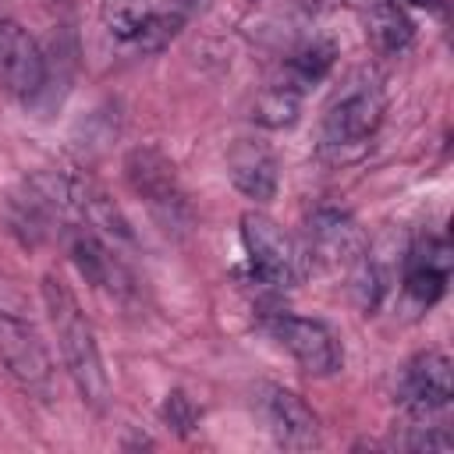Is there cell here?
I'll list each match as a JSON object with an SVG mask.
<instances>
[{"mask_svg": "<svg viewBox=\"0 0 454 454\" xmlns=\"http://www.w3.org/2000/svg\"><path fill=\"white\" fill-rule=\"evenodd\" d=\"M298 110H301V92L294 85H287V82L277 78V82H270L259 92L252 117L259 124H266V128H291L298 121Z\"/></svg>", "mask_w": 454, "mask_h": 454, "instance_id": "16", "label": "cell"}, {"mask_svg": "<svg viewBox=\"0 0 454 454\" xmlns=\"http://www.w3.org/2000/svg\"><path fill=\"white\" fill-rule=\"evenodd\" d=\"M365 252V238L351 213L323 206L309 216V259L326 270H351Z\"/></svg>", "mask_w": 454, "mask_h": 454, "instance_id": "10", "label": "cell"}, {"mask_svg": "<svg viewBox=\"0 0 454 454\" xmlns=\"http://www.w3.org/2000/svg\"><path fill=\"white\" fill-rule=\"evenodd\" d=\"M46 85V57L39 43L11 18H0V89L14 99H32Z\"/></svg>", "mask_w": 454, "mask_h": 454, "instance_id": "9", "label": "cell"}, {"mask_svg": "<svg viewBox=\"0 0 454 454\" xmlns=\"http://www.w3.org/2000/svg\"><path fill=\"white\" fill-rule=\"evenodd\" d=\"M241 245L248 255L252 280H259L262 287H273V291L298 284L301 252L294 248V241L284 234V227L277 220H270L266 213H245L241 216Z\"/></svg>", "mask_w": 454, "mask_h": 454, "instance_id": "4", "label": "cell"}, {"mask_svg": "<svg viewBox=\"0 0 454 454\" xmlns=\"http://www.w3.org/2000/svg\"><path fill=\"white\" fill-rule=\"evenodd\" d=\"M163 419H167V426H174L181 436L195 426V408H192V401L181 394V390H174V394H167V404H163Z\"/></svg>", "mask_w": 454, "mask_h": 454, "instance_id": "17", "label": "cell"}, {"mask_svg": "<svg viewBox=\"0 0 454 454\" xmlns=\"http://www.w3.org/2000/svg\"><path fill=\"white\" fill-rule=\"evenodd\" d=\"M71 262L78 266V273H82L92 287H99V291H106V294H114V298H128L131 287H135L131 270H128V266L117 259V252H114L96 231H89V227H74V231H71Z\"/></svg>", "mask_w": 454, "mask_h": 454, "instance_id": "12", "label": "cell"}, {"mask_svg": "<svg viewBox=\"0 0 454 454\" xmlns=\"http://www.w3.org/2000/svg\"><path fill=\"white\" fill-rule=\"evenodd\" d=\"M365 35L380 53H401L415 35V21L408 18L404 4L372 0L365 4Z\"/></svg>", "mask_w": 454, "mask_h": 454, "instance_id": "14", "label": "cell"}, {"mask_svg": "<svg viewBox=\"0 0 454 454\" xmlns=\"http://www.w3.org/2000/svg\"><path fill=\"white\" fill-rule=\"evenodd\" d=\"M227 174H231L234 188L255 202H270L277 195V184H280L277 156L270 153V145H262L255 138L234 142V149L227 156Z\"/></svg>", "mask_w": 454, "mask_h": 454, "instance_id": "13", "label": "cell"}, {"mask_svg": "<svg viewBox=\"0 0 454 454\" xmlns=\"http://www.w3.org/2000/svg\"><path fill=\"white\" fill-rule=\"evenodd\" d=\"M387 92L383 78L372 67H355L348 78L333 89V96L323 106L319 121V156L330 163H351L358 160L372 135L383 124Z\"/></svg>", "mask_w": 454, "mask_h": 454, "instance_id": "1", "label": "cell"}, {"mask_svg": "<svg viewBox=\"0 0 454 454\" xmlns=\"http://www.w3.org/2000/svg\"><path fill=\"white\" fill-rule=\"evenodd\" d=\"M333 60H337V46H333L330 39H305V43L284 60L280 82L294 85V89L305 96L309 85H316V82H323V78L330 74Z\"/></svg>", "mask_w": 454, "mask_h": 454, "instance_id": "15", "label": "cell"}, {"mask_svg": "<svg viewBox=\"0 0 454 454\" xmlns=\"http://www.w3.org/2000/svg\"><path fill=\"white\" fill-rule=\"evenodd\" d=\"M255 404L266 419L270 436L287 450H312L319 447V419L316 411L287 387L262 383L255 390Z\"/></svg>", "mask_w": 454, "mask_h": 454, "instance_id": "8", "label": "cell"}, {"mask_svg": "<svg viewBox=\"0 0 454 454\" xmlns=\"http://www.w3.org/2000/svg\"><path fill=\"white\" fill-rule=\"evenodd\" d=\"M326 7H337V0H305V11H312V14H319Z\"/></svg>", "mask_w": 454, "mask_h": 454, "instance_id": "18", "label": "cell"}, {"mask_svg": "<svg viewBox=\"0 0 454 454\" xmlns=\"http://www.w3.org/2000/svg\"><path fill=\"white\" fill-rule=\"evenodd\" d=\"M124 177L131 192L149 206V213L163 223V231L184 234L192 227V206L177 181V167L170 163L167 153H160L156 145L131 149L124 160Z\"/></svg>", "mask_w": 454, "mask_h": 454, "instance_id": "3", "label": "cell"}, {"mask_svg": "<svg viewBox=\"0 0 454 454\" xmlns=\"http://www.w3.org/2000/svg\"><path fill=\"white\" fill-rule=\"evenodd\" d=\"M450 280V245L443 238H422L404 252V298L429 309L443 298Z\"/></svg>", "mask_w": 454, "mask_h": 454, "instance_id": "11", "label": "cell"}, {"mask_svg": "<svg viewBox=\"0 0 454 454\" xmlns=\"http://www.w3.org/2000/svg\"><path fill=\"white\" fill-rule=\"evenodd\" d=\"M394 4H415V7H433L436 0H394Z\"/></svg>", "mask_w": 454, "mask_h": 454, "instance_id": "19", "label": "cell"}, {"mask_svg": "<svg viewBox=\"0 0 454 454\" xmlns=\"http://www.w3.org/2000/svg\"><path fill=\"white\" fill-rule=\"evenodd\" d=\"M270 333L280 340V348L291 351V358L309 376H333L344 365L340 337L323 323L309 316H273Z\"/></svg>", "mask_w": 454, "mask_h": 454, "instance_id": "6", "label": "cell"}, {"mask_svg": "<svg viewBox=\"0 0 454 454\" xmlns=\"http://www.w3.org/2000/svg\"><path fill=\"white\" fill-rule=\"evenodd\" d=\"M454 397V365L443 351H419L397 372V401L411 415H436Z\"/></svg>", "mask_w": 454, "mask_h": 454, "instance_id": "7", "label": "cell"}, {"mask_svg": "<svg viewBox=\"0 0 454 454\" xmlns=\"http://www.w3.org/2000/svg\"><path fill=\"white\" fill-rule=\"evenodd\" d=\"M0 362H4L7 376L25 394H39V397L50 394L53 362H50V351H46L39 330L4 305H0Z\"/></svg>", "mask_w": 454, "mask_h": 454, "instance_id": "5", "label": "cell"}, {"mask_svg": "<svg viewBox=\"0 0 454 454\" xmlns=\"http://www.w3.org/2000/svg\"><path fill=\"white\" fill-rule=\"evenodd\" d=\"M43 305H46V316H50V326L57 333V348H60L64 369H67L78 397L89 408L103 411L106 401H110V380H106V369H103V355H99L92 323L85 319L74 291L60 277L46 273L43 277Z\"/></svg>", "mask_w": 454, "mask_h": 454, "instance_id": "2", "label": "cell"}]
</instances>
